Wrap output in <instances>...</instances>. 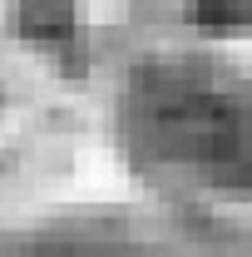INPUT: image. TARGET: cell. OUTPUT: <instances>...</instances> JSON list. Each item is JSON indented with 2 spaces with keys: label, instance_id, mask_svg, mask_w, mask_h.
<instances>
[{
  "label": "cell",
  "instance_id": "2",
  "mask_svg": "<svg viewBox=\"0 0 252 257\" xmlns=\"http://www.w3.org/2000/svg\"><path fill=\"white\" fill-rule=\"evenodd\" d=\"M69 0H25V30L35 40H50V45H64L69 40Z\"/></svg>",
  "mask_w": 252,
  "mask_h": 257
},
{
  "label": "cell",
  "instance_id": "3",
  "mask_svg": "<svg viewBox=\"0 0 252 257\" xmlns=\"http://www.w3.org/2000/svg\"><path fill=\"white\" fill-rule=\"evenodd\" d=\"M222 25H252V0H222Z\"/></svg>",
  "mask_w": 252,
  "mask_h": 257
},
{
  "label": "cell",
  "instance_id": "1",
  "mask_svg": "<svg viewBox=\"0 0 252 257\" xmlns=\"http://www.w3.org/2000/svg\"><path fill=\"white\" fill-rule=\"evenodd\" d=\"M134 134L158 149L173 154L178 163H227L237 159L242 119L232 99L208 94V84H183V79H154L134 94Z\"/></svg>",
  "mask_w": 252,
  "mask_h": 257
}]
</instances>
